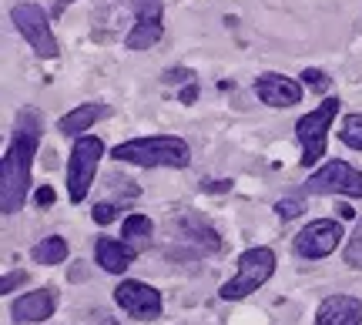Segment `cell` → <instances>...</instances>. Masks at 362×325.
Listing matches in <instances>:
<instances>
[{
    "label": "cell",
    "instance_id": "1",
    "mask_svg": "<svg viewBox=\"0 0 362 325\" xmlns=\"http://www.w3.org/2000/svg\"><path fill=\"white\" fill-rule=\"evenodd\" d=\"M37 141L40 121L27 107V111L17 114L13 141L7 148L4 161H0V211L4 215H13V211L24 208L27 191H30V165H34V155H37Z\"/></svg>",
    "mask_w": 362,
    "mask_h": 325
},
{
    "label": "cell",
    "instance_id": "2",
    "mask_svg": "<svg viewBox=\"0 0 362 325\" xmlns=\"http://www.w3.org/2000/svg\"><path fill=\"white\" fill-rule=\"evenodd\" d=\"M111 158L138 165V168H188L192 148L175 134H155V138H134V141L117 144Z\"/></svg>",
    "mask_w": 362,
    "mask_h": 325
},
{
    "label": "cell",
    "instance_id": "3",
    "mask_svg": "<svg viewBox=\"0 0 362 325\" xmlns=\"http://www.w3.org/2000/svg\"><path fill=\"white\" fill-rule=\"evenodd\" d=\"M272 272H275V252L265 245L248 248V252H242V259H238V272L221 285V299L238 302V299H245V295H252V292H259L272 278Z\"/></svg>",
    "mask_w": 362,
    "mask_h": 325
},
{
    "label": "cell",
    "instance_id": "4",
    "mask_svg": "<svg viewBox=\"0 0 362 325\" xmlns=\"http://www.w3.org/2000/svg\"><path fill=\"white\" fill-rule=\"evenodd\" d=\"M104 155V141L101 138H90V134H81L74 148H71V161H67V198L71 205L84 201L90 191V182L98 175V161Z\"/></svg>",
    "mask_w": 362,
    "mask_h": 325
},
{
    "label": "cell",
    "instance_id": "5",
    "mask_svg": "<svg viewBox=\"0 0 362 325\" xmlns=\"http://www.w3.org/2000/svg\"><path fill=\"white\" fill-rule=\"evenodd\" d=\"M336 114H339V98H325L319 107H312L309 114L298 117L296 134L298 144H302V165L305 168H312L325 155V138H329V128H332Z\"/></svg>",
    "mask_w": 362,
    "mask_h": 325
},
{
    "label": "cell",
    "instance_id": "6",
    "mask_svg": "<svg viewBox=\"0 0 362 325\" xmlns=\"http://www.w3.org/2000/svg\"><path fill=\"white\" fill-rule=\"evenodd\" d=\"M11 20L13 27H17V34L34 47V54H40V57H57V37H54L51 24H47V13H44V7H37V4H17L11 11Z\"/></svg>",
    "mask_w": 362,
    "mask_h": 325
},
{
    "label": "cell",
    "instance_id": "7",
    "mask_svg": "<svg viewBox=\"0 0 362 325\" xmlns=\"http://www.w3.org/2000/svg\"><path fill=\"white\" fill-rule=\"evenodd\" d=\"M309 195H346V198H362V171H356L346 161H329L325 168H319L305 182Z\"/></svg>",
    "mask_w": 362,
    "mask_h": 325
},
{
    "label": "cell",
    "instance_id": "8",
    "mask_svg": "<svg viewBox=\"0 0 362 325\" xmlns=\"http://www.w3.org/2000/svg\"><path fill=\"white\" fill-rule=\"evenodd\" d=\"M342 238H346V232H342L339 221L319 218V221H312V225H305V228L296 235V252L302 259H325V255L336 252Z\"/></svg>",
    "mask_w": 362,
    "mask_h": 325
},
{
    "label": "cell",
    "instance_id": "9",
    "mask_svg": "<svg viewBox=\"0 0 362 325\" xmlns=\"http://www.w3.org/2000/svg\"><path fill=\"white\" fill-rule=\"evenodd\" d=\"M115 302L131 319H141V322H151L161 315V292L144 285V282H134V278H124L115 288Z\"/></svg>",
    "mask_w": 362,
    "mask_h": 325
},
{
    "label": "cell",
    "instance_id": "10",
    "mask_svg": "<svg viewBox=\"0 0 362 325\" xmlns=\"http://www.w3.org/2000/svg\"><path fill=\"white\" fill-rule=\"evenodd\" d=\"M161 17H165L161 0H138V4H134V30H131L128 40H124L128 51H148L151 44L161 40V34H165Z\"/></svg>",
    "mask_w": 362,
    "mask_h": 325
},
{
    "label": "cell",
    "instance_id": "11",
    "mask_svg": "<svg viewBox=\"0 0 362 325\" xmlns=\"http://www.w3.org/2000/svg\"><path fill=\"white\" fill-rule=\"evenodd\" d=\"M255 94L269 107H296L302 101V84H296L292 78H282V74H262L255 81Z\"/></svg>",
    "mask_w": 362,
    "mask_h": 325
},
{
    "label": "cell",
    "instance_id": "12",
    "mask_svg": "<svg viewBox=\"0 0 362 325\" xmlns=\"http://www.w3.org/2000/svg\"><path fill=\"white\" fill-rule=\"evenodd\" d=\"M315 325H362V302L356 295H329L315 312Z\"/></svg>",
    "mask_w": 362,
    "mask_h": 325
},
{
    "label": "cell",
    "instance_id": "13",
    "mask_svg": "<svg viewBox=\"0 0 362 325\" xmlns=\"http://www.w3.org/2000/svg\"><path fill=\"white\" fill-rule=\"evenodd\" d=\"M54 309H57V292L54 288H37V292H27L13 302L11 315L17 322H44L51 319Z\"/></svg>",
    "mask_w": 362,
    "mask_h": 325
},
{
    "label": "cell",
    "instance_id": "14",
    "mask_svg": "<svg viewBox=\"0 0 362 325\" xmlns=\"http://www.w3.org/2000/svg\"><path fill=\"white\" fill-rule=\"evenodd\" d=\"M94 259L101 265L104 272L111 275H121L131 268V261L138 259V252L128 245V242H115V238H98V245H94Z\"/></svg>",
    "mask_w": 362,
    "mask_h": 325
},
{
    "label": "cell",
    "instance_id": "15",
    "mask_svg": "<svg viewBox=\"0 0 362 325\" xmlns=\"http://www.w3.org/2000/svg\"><path fill=\"white\" fill-rule=\"evenodd\" d=\"M104 114H107V105H101V101H88V105H78L71 114L61 117V121H57V131L71 138V134H81V131H88L90 124H98Z\"/></svg>",
    "mask_w": 362,
    "mask_h": 325
},
{
    "label": "cell",
    "instance_id": "16",
    "mask_svg": "<svg viewBox=\"0 0 362 325\" xmlns=\"http://www.w3.org/2000/svg\"><path fill=\"white\" fill-rule=\"evenodd\" d=\"M30 259L37 265H61L67 259V242L61 235H51V238H44V242H37L30 248Z\"/></svg>",
    "mask_w": 362,
    "mask_h": 325
},
{
    "label": "cell",
    "instance_id": "17",
    "mask_svg": "<svg viewBox=\"0 0 362 325\" xmlns=\"http://www.w3.org/2000/svg\"><path fill=\"white\" fill-rule=\"evenodd\" d=\"M339 138H342V144H349V148L362 151V114H349V117H342V128H339Z\"/></svg>",
    "mask_w": 362,
    "mask_h": 325
},
{
    "label": "cell",
    "instance_id": "18",
    "mask_svg": "<svg viewBox=\"0 0 362 325\" xmlns=\"http://www.w3.org/2000/svg\"><path fill=\"white\" fill-rule=\"evenodd\" d=\"M121 238H124V242H131V238H151V218L128 215V218H124V228H121Z\"/></svg>",
    "mask_w": 362,
    "mask_h": 325
},
{
    "label": "cell",
    "instance_id": "19",
    "mask_svg": "<svg viewBox=\"0 0 362 325\" xmlns=\"http://www.w3.org/2000/svg\"><path fill=\"white\" fill-rule=\"evenodd\" d=\"M342 259H346L349 268H362V221L356 225V232H352L349 245H346V252H342Z\"/></svg>",
    "mask_w": 362,
    "mask_h": 325
},
{
    "label": "cell",
    "instance_id": "20",
    "mask_svg": "<svg viewBox=\"0 0 362 325\" xmlns=\"http://www.w3.org/2000/svg\"><path fill=\"white\" fill-rule=\"evenodd\" d=\"M302 211H305V201H302L298 195H288V198H282V201L275 205V215H279V218H285V221H288V218H298Z\"/></svg>",
    "mask_w": 362,
    "mask_h": 325
},
{
    "label": "cell",
    "instance_id": "21",
    "mask_svg": "<svg viewBox=\"0 0 362 325\" xmlns=\"http://www.w3.org/2000/svg\"><path fill=\"white\" fill-rule=\"evenodd\" d=\"M302 84L312 88V91H329V88H332V78H325V71H319V67H305V71H302Z\"/></svg>",
    "mask_w": 362,
    "mask_h": 325
},
{
    "label": "cell",
    "instance_id": "22",
    "mask_svg": "<svg viewBox=\"0 0 362 325\" xmlns=\"http://www.w3.org/2000/svg\"><path fill=\"white\" fill-rule=\"evenodd\" d=\"M90 215H94V221H98V225H111V221L117 218V208L104 201V205H94V211H90Z\"/></svg>",
    "mask_w": 362,
    "mask_h": 325
},
{
    "label": "cell",
    "instance_id": "23",
    "mask_svg": "<svg viewBox=\"0 0 362 325\" xmlns=\"http://www.w3.org/2000/svg\"><path fill=\"white\" fill-rule=\"evenodd\" d=\"M24 282H27V272H7L4 282H0V292H13V288L24 285Z\"/></svg>",
    "mask_w": 362,
    "mask_h": 325
},
{
    "label": "cell",
    "instance_id": "24",
    "mask_svg": "<svg viewBox=\"0 0 362 325\" xmlns=\"http://www.w3.org/2000/svg\"><path fill=\"white\" fill-rule=\"evenodd\" d=\"M34 201H37L40 208H44V205H54V188H37V195H34Z\"/></svg>",
    "mask_w": 362,
    "mask_h": 325
},
{
    "label": "cell",
    "instance_id": "25",
    "mask_svg": "<svg viewBox=\"0 0 362 325\" xmlns=\"http://www.w3.org/2000/svg\"><path fill=\"white\" fill-rule=\"evenodd\" d=\"M194 98H198V84H188V88L181 91V98H178V101H181V105H192Z\"/></svg>",
    "mask_w": 362,
    "mask_h": 325
},
{
    "label": "cell",
    "instance_id": "26",
    "mask_svg": "<svg viewBox=\"0 0 362 325\" xmlns=\"http://www.w3.org/2000/svg\"><path fill=\"white\" fill-rule=\"evenodd\" d=\"M232 188V182H202V191H228Z\"/></svg>",
    "mask_w": 362,
    "mask_h": 325
},
{
    "label": "cell",
    "instance_id": "27",
    "mask_svg": "<svg viewBox=\"0 0 362 325\" xmlns=\"http://www.w3.org/2000/svg\"><path fill=\"white\" fill-rule=\"evenodd\" d=\"M339 218L352 221V218H356V208H352V205H339Z\"/></svg>",
    "mask_w": 362,
    "mask_h": 325
}]
</instances>
